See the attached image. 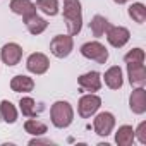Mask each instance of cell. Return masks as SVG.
<instances>
[{"instance_id":"cell-7","label":"cell","mask_w":146,"mask_h":146,"mask_svg":"<svg viewBox=\"0 0 146 146\" xmlns=\"http://www.w3.org/2000/svg\"><path fill=\"white\" fill-rule=\"evenodd\" d=\"M26 67H28L29 72H33V74L41 76V74H45V72L48 70V67H50V60H48V57H46L45 53L36 52V53H31V55L28 57V60H26Z\"/></svg>"},{"instance_id":"cell-26","label":"cell","mask_w":146,"mask_h":146,"mask_svg":"<svg viewBox=\"0 0 146 146\" xmlns=\"http://www.w3.org/2000/svg\"><path fill=\"white\" fill-rule=\"evenodd\" d=\"M29 144L31 146H35V144H53V141H50V139H38V136H36L35 139L29 141Z\"/></svg>"},{"instance_id":"cell-10","label":"cell","mask_w":146,"mask_h":146,"mask_svg":"<svg viewBox=\"0 0 146 146\" xmlns=\"http://www.w3.org/2000/svg\"><path fill=\"white\" fill-rule=\"evenodd\" d=\"M0 58L2 62L9 67L12 65H17L23 58V48L17 45V43H7L2 46V52H0Z\"/></svg>"},{"instance_id":"cell-13","label":"cell","mask_w":146,"mask_h":146,"mask_svg":"<svg viewBox=\"0 0 146 146\" xmlns=\"http://www.w3.org/2000/svg\"><path fill=\"white\" fill-rule=\"evenodd\" d=\"M11 11L17 16H23V19H29L31 16L36 14V5L31 0H12L11 2Z\"/></svg>"},{"instance_id":"cell-12","label":"cell","mask_w":146,"mask_h":146,"mask_svg":"<svg viewBox=\"0 0 146 146\" xmlns=\"http://www.w3.org/2000/svg\"><path fill=\"white\" fill-rule=\"evenodd\" d=\"M127 78H129V83L132 86H144L146 83V69H144V64H132L129 62L127 64Z\"/></svg>"},{"instance_id":"cell-8","label":"cell","mask_w":146,"mask_h":146,"mask_svg":"<svg viewBox=\"0 0 146 146\" xmlns=\"http://www.w3.org/2000/svg\"><path fill=\"white\" fill-rule=\"evenodd\" d=\"M93 127H95V132L98 136H108L115 127V117L110 112H102L95 117Z\"/></svg>"},{"instance_id":"cell-16","label":"cell","mask_w":146,"mask_h":146,"mask_svg":"<svg viewBox=\"0 0 146 146\" xmlns=\"http://www.w3.org/2000/svg\"><path fill=\"white\" fill-rule=\"evenodd\" d=\"M11 90L14 93H31L35 90V81L28 76H14L11 81Z\"/></svg>"},{"instance_id":"cell-15","label":"cell","mask_w":146,"mask_h":146,"mask_svg":"<svg viewBox=\"0 0 146 146\" xmlns=\"http://www.w3.org/2000/svg\"><path fill=\"white\" fill-rule=\"evenodd\" d=\"M19 108H21V113H23L24 117H36L38 113L43 112L45 107H43L41 103H36L33 98L24 96V98H21V102H19Z\"/></svg>"},{"instance_id":"cell-27","label":"cell","mask_w":146,"mask_h":146,"mask_svg":"<svg viewBox=\"0 0 146 146\" xmlns=\"http://www.w3.org/2000/svg\"><path fill=\"white\" fill-rule=\"evenodd\" d=\"M113 2H115V4H119V5H122V4H127L129 0H113Z\"/></svg>"},{"instance_id":"cell-2","label":"cell","mask_w":146,"mask_h":146,"mask_svg":"<svg viewBox=\"0 0 146 146\" xmlns=\"http://www.w3.org/2000/svg\"><path fill=\"white\" fill-rule=\"evenodd\" d=\"M50 119H52V124L57 129H65L74 120V110H72L69 102L58 100L50 108Z\"/></svg>"},{"instance_id":"cell-17","label":"cell","mask_w":146,"mask_h":146,"mask_svg":"<svg viewBox=\"0 0 146 146\" xmlns=\"http://www.w3.org/2000/svg\"><path fill=\"white\" fill-rule=\"evenodd\" d=\"M108 26H110L108 19L103 17V16H100V14H96V16L91 19V23H90V29H91V33H93L95 38H102V36L107 33Z\"/></svg>"},{"instance_id":"cell-24","label":"cell","mask_w":146,"mask_h":146,"mask_svg":"<svg viewBox=\"0 0 146 146\" xmlns=\"http://www.w3.org/2000/svg\"><path fill=\"white\" fill-rule=\"evenodd\" d=\"M124 60L129 64V62H132V64H143L144 62V52L141 50V48H132L131 52H127L125 55H124Z\"/></svg>"},{"instance_id":"cell-5","label":"cell","mask_w":146,"mask_h":146,"mask_svg":"<svg viewBox=\"0 0 146 146\" xmlns=\"http://www.w3.org/2000/svg\"><path fill=\"white\" fill-rule=\"evenodd\" d=\"M100 107H102V100H100V96L90 93V95L81 96L79 105H78V112H79V115H81L83 119H90L91 115H95V113L98 112Z\"/></svg>"},{"instance_id":"cell-19","label":"cell","mask_w":146,"mask_h":146,"mask_svg":"<svg viewBox=\"0 0 146 146\" xmlns=\"http://www.w3.org/2000/svg\"><path fill=\"white\" fill-rule=\"evenodd\" d=\"M0 119L4 122H7V124H14L17 120V110L9 100L0 102Z\"/></svg>"},{"instance_id":"cell-22","label":"cell","mask_w":146,"mask_h":146,"mask_svg":"<svg viewBox=\"0 0 146 146\" xmlns=\"http://www.w3.org/2000/svg\"><path fill=\"white\" fill-rule=\"evenodd\" d=\"M24 131L29 132L31 136H43L46 132V124H43L36 119H29L24 122Z\"/></svg>"},{"instance_id":"cell-4","label":"cell","mask_w":146,"mask_h":146,"mask_svg":"<svg viewBox=\"0 0 146 146\" xmlns=\"http://www.w3.org/2000/svg\"><path fill=\"white\" fill-rule=\"evenodd\" d=\"M81 55L95 60L96 64H105L108 60V50L100 43V41H88L81 46Z\"/></svg>"},{"instance_id":"cell-25","label":"cell","mask_w":146,"mask_h":146,"mask_svg":"<svg viewBox=\"0 0 146 146\" xmlns=\"http://www.w3.org/2000/svg\"><path fill=\"white\" fill-rule=\"evenodd\" d=\"M134 136H137L141 144H146V122H141L137 125V129L134 131Z\"/></svg>"},{"instance_id":"cell-1","label":"cell","mask_w":146,"mask_h":146,"mask_svg":"<svg viewBox=\"0 0 146 146\" xmlns=\"http://www.w3.org/2000/svg\"><path fill=\"white\" fill-rule=\"evenodd\" d=\"M64 23L70 36L79 35L83 28V14L79 0H64Z\"/></svg>"},{"instance_id":"cell-9","label":"cell","mask_w":146,"mask_h":146,"mask_svg":"<svg viewBox=\"0 0 146 146\" xmlns=\"http://www.w3.org/2000/svg\"><path fill=\"white\" fill-rule=\"evenodd\" d=\"M78 84H79L81 91L95 93V91H98L102 88V76H100V72H96V70H90V72H86V74L79 76Z\"/></svg>"},{"instance_id":"cell-23","label":"cell","mask_w":146,"mask_h":146,"mask_svg":"<svg viewBox=\"0 0 146 146\" xmlns=\"http://www.w3.org/2000/svg\"><path fill=\"white\" fill-rule=\"evenodd\" d=\"M43 14L46 16H57L58 14V2L57 0H36V4H35Z\"/></svg>"},{"instance_id":"cell-20","label":"cell","mask_w":146,"mask_h":146,"mask_svg":"<svg viewBox=\"0 0 146 146\" xmlns=\"http://www.w3.org/2000/svg\"><path fill=\"white\" fill-rule=\"evenodd\" d=\"M24 24H26V28H28V31H29L31 35H41V33L48 28V23H46L43 17H40L38 14H35V16H31L29 19H26Z\"/></svg>"},{"instance_id":"cell-11","label":"cell","mask_w":146,"mask_h":146,"mask_svg":"<svg viewBox=\"0 0 146 146\" xmlns=\"http://www.w3.org/2000/svg\"><path fill=\"white\" fill-rule=\"evenodd\" d=\"M129 107H131L132 113H136V115H141V113L146 112V91H144L143 86H137L131 93V96H129Z\"/></svg>"},{"instance_id":"cell-6","label":"cell","mask_w":146,"mask_h":146,"mask_svg":"<svg viewBox=\"0 0 146 146\" xmlns=\"http://www.w3.org/2000/svg\"><path fill=\"white\" fill-rule=\"evenodd\" d=\"M131 38V33L127 28H122V26H108L107 29V41L113 46V48H122Z\"/></svg>"},{"instance_id":"cell-21","label":"cell","mask_w":146,"mask_h":146,"mask_svg":"<svg viewBox=\"0 0 146 146\" xmlns=\"http://www.w3.org/2000/svg\"><path fill=\"white\" fill-rule=\"evenodd\" d=\"M129 17L137 23V24H143L146 21V7L141 4V2H136L129 7Z\"/></svg>"},{"instance_id":"cell-14","label":"cell","mask_w":146,"mask_h":146,"mask_svg":"<svg viewBox=\"0 0 146 146\" xmlns=\"http://www.w3.org/2000/svg\"><path fill=\"white\" fill-rule=\"evenodd\" d=\"M103 79H105V84H107L110 90H120V88H122V84H124L122 70H120V67H119V65L110 67V69L105 72Z\"/></svg>"},{"instance_id":"cell-3","label":"cell","mask_w":146,"mask_h":146,"mask_svg":"<svg viewBox=\"0 0 146 146\" xmlns=\"http://www.w3.org/2000/svg\"><path fill=\"white\" fill-rule=\"evenodd\" d=\"M72 48H74V40L70 35H57L50 41V52L57 58H65L70 55Z\"/></svg>"},{"instance_id":"cell-18","label":"cell","mask_w":146,"mask_h":146,"mask_svg":"<svg viewBox=\"0 0 146 146\" xmlns=\"http://www.w3.org/2000/svg\"><path fill=\"white\" fill-rule=\"evenodd\" d=\"M134 129L131 125H120L115 134V143L119 146H131L134 143Z\"/></svg>"}]
</instances>
